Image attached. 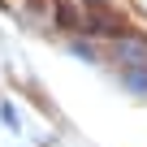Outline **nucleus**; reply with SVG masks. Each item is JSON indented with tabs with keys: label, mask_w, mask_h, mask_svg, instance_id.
<instances>
[{
	"label": "nucleus",
	"mask_w": 147,
	"mask_h": 147,
	"mask_svg": "<svg viewBox=\"0 0 147 147\" xmlns=\"http://www.w3.org/2000/svg\"><path fill=\"white\" fill-rule=\"evenodd\" d=\"M113 56L125 65H147V39H113Z\"/></svg>",
	"instance_id": "nucleus-1"
},
{
	"label": "nucleus",
	"mask_w": 147,
	"mask_h": 147,
	"mask_svg": "<svg viewBox=\"0 0 147 147\" xmlns=\"http://www.w3.org/2000/svg\"><path fill=\"white\" fill-rule=\"evenodd\" d=\"M125 82H130V91H143V95H147V69H130Z\"/></svg>",
	"instance_id": "nucleus-3"
},
{
	"label": "nucleus",
	"mask_w": 147,
	"mask_h": 147,
	"mask_svg": "<svg viewBox=\"0 0 147 147\" xmlns=\"http://www.w3.org/2000/svg\"><path fill=\"white\" fill-rule=\"evenodd\" d=\"M56 18H61V26L65 30H78L82 22H78V13H74V5H69V0H61V5H56Z\"/></svg>",
	"instance_id": "nucleus-2"
}]
</instances>
